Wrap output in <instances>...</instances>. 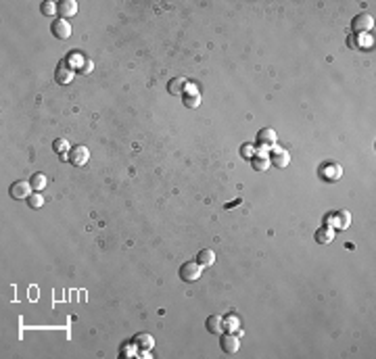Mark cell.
I'll return each instance as SVG.
<instances>
[{"label":"cell","instance_id":"cell-23","mask_svg":"<svg viewBox=\"0 0 376 359\" xmlns=\"http://www.w3.org/2000/svg\"><path fill=\"white\" fill-rule=\"evenodd\" d=\"M54 150H56V153H61V155H65V153H67V150H71L69 148V142H67V140H63V138H59V140H54Z\"/></svg>","mask_w":376,"mask_h":359},{"label":"cell","instance_id":"cell-19","mask_svg":"<svg viewBox=\"0 0 376 359\" xmlns=\"http://www.w3.org/2000/svg\"><path fill=\"white\" fill-rule=\"evenodd\" d=\"M30 184H32V188L36 192H40V190H44L46 188V184H48V180H46V176L44 174H34L32 176V180H30Z\"/></svg>","mask_w":376,"mask_h":359},{"label":"cell","instance_id":"cell-1","mask_svg":"<svg viewBox=\"0 0 376 359\" xmlns=\"http://www.w3.org/2000/svg\"><path fill=\"white\" fill-rule=\"evenodd\" d=\"M318 174H320V178H322V180H326V182H338L341 176H343V167L338 165V163L328 161V163H324L322 167L318 169Z\"/></svg>","mask_w":376,"mask_h":359},{"label":"cell","instance_id":"cell-8","mask_svg":"<svg viewBox=\"0 0 376 359\" xmlns=\"http://www.w3.org/2000/svg\"><path fill=\"white\" fill-rule=\"evenodd\" d=\"M52 36L59 38V40H67V38H71V23L67 21V19H56V21L52 23Z\"/></svg>","mask_w":376,"mask_h":359},{"label":"cell","instance_id":"cell-22","mask_svg":"<svg viewBox=\"0 0 376 359\" xmlns=\"http://www.w3.org/2000/svg\"><path fill=\"white\" fill-rule=\"evenodd\" d=\"M240 155L244 157V159H253L257 155V148H255V144H242V148H240Z\"/></svg>","mask_w":376,"mask_h":359},{"label":"cell","instance_id":"cell-15","mask_svg":"<svg viewBox=\"0 0 376 359\" xmlns=\"http://www.w3.org/2000/svg\"><path fill=\"white\" fill-rule=\"evenodd\" d=\"M196 263H199L201 268H211L213 263H215V253L211 249L199 251V255H196Z\"/></svg>","mask_w":376,"mask_h":359},{"label":"cell","instance_id":"cell-10","mask_svg":"<svg viewBox=\"0 0 376 359\" xmlns=\"http://www.w3.org/2000/svg\"><path fill=\"white\" fill-rule=\"evenodd\" d=\"M220 345H222L224 353L234 355V353H238V349H240V338H238V334H222Z\"/></svg>","mask_w":376,"mask_h":359},{"label":"cell","instance_id":"cell-3","mask_svg":"<svg viewBox=\"0 0 376 359\" xmlns=\"http://www.w3.org/2000/svg\"><path fill=\"white\" fill-rule=\"evenodd\" d=\"M374 27V17L370 13H360L353 21H351V30L353 34H368Z\"/></svg>","mask_w":376,"mask_h":359},{"label":"cell","instance_id":"cell-24","mask_svg":"<svg viewBox=\"0 0 376 359\" xmlns=\"http://www.w3.org/2000/svg\"><path fill=\"white\" fill-rule=\"evenodd\" d=\"M94 69V63L92 61H82V65H80V73H90Z\"/></svg>","mask_w":376,"mask_h":359},{"label":"cell","instance_id":"cell-4","mask_svg":"<svg viewBox=\"0 0 376 359\" xmlns=\"http://www.w3.org/2000/svg\"><path fill=\"white\" fill-rule=\"evenodd\" d=\"M67 159H69V163H71V165H75V167H82V165H86V163H88L90 153H88V148H86V146L78 144V146H71V150H69Z\"/></svg>","mask_w":376,"mask_h":359},{"label":"cell","instance_id":"cell-17","mask_svg":"<svg viewBox=\"0 0 376 359\" xmlns=\"http://www.w3.org/2000/svg\"><path fill=\"white\" fill-rule=\"evenodd\" d=\"M182 102H184V107H188V109H196V107L201 105V96H199V92H184Z\"/></svg>","mask_w":376,"mask_h":359},{"label":"cell","instance_id":"cell-18","mask_svg":"<svg viewBox=\"0 0 376 359\" xmlns=\"http://www.w3.org/2000/svg\"><path fill=\"white\" fill-rule=\"evenodd\" d=\"M332 238H334V230L332 228H320L316 232V242H320V244L332 242Z\"/></svg>","mask_w":376,"mask_h":359},{"label":"cell","instance_id":"cell-20","mask_svg":"<svg viewBox=\"0 0 376 359\" xmlns=\"http://www.w3.org/2000/svg\"><path fill=\"white\" fill-rule=\"evenodd\" d=\"M40 11L46 17H54V15H59V4H54L52 0H44L42 6H40Z\"/></svg>","mask_w":376,"mask_h":359},{"label":"cell","instance_id":"cell-2","mask_svg":"<svg viewBox=\"0 0 376 359\" xmlns=\"http://www.w3.org/2000/svg\"><path fill=\"white\" fill-rule=\"evenodd\" d=\"M201 271H203V268L196 261H186L180 268V280L182 282H196L201 278Z\"/></svg>","mask_w":376,"mask_h":359},{"label":"cell","instance_id":"cell-21","mask_svg":"<svg viewBox=\"0 0 376 359\" xmlns=\"http://www.w3.org/2000/svg\"><path fill=\"white\" fill-rule=\"evenodd\" d=\"M27 205H30L32 209H42L44 207V196L40 192H34V194H30V198H27Z\"/></svg>","mask_w":376,"mask_h":359},{"label":"cell","instance_id":"cell-11","mask_svg":"<svg viewBox=\"0 0 376 359\" xmlns=\"http://www.w3.org/2000/svg\"><path fill=\"white\" fill-rule=\"evenodd\" d=\"M78 13V2L75 0H61L59 2V17L61 19H69Z\"/></svg>","mask_w":376,"mask_h":359},{"label":"cell","instance_id":"cell-7","mask_svg":"<svg viewBox=\"0 0 376 359\" xmlns=\"http://www.w3.org/2000/svg\"><path fill=\"white\" fill-rule=\"evenodd\" d=\"M270 163L274 165V167H278V169H284V167H288V163H290V155H288V150L280 148V146H274V148H272Z\"/></svg>","mask_w":376,"mask_h":359},{"label":"cell","instance_id":"cell-16","mask_svg":"<svg viewBox=\"0 0 376 359\" xmlns=\"http://www.w3.org/2000/svg\"><path fill=\"white\" fill-rule=\"evenodd\" d=\"M251 165H253V169H255V172H266V169H268L272 163H270V157H266L263 153H257L255 157L251 159Z\"/></svg>","mask_w":376,"mask_h":359},{"label":"cell","instance_id":"cell-12","mask_svg":"<svg viewBox=\"0 0 376 359\" xmlns=\"http://www.w3.org/2000/svg\"><path fill=\"white\" fill-rule=\"evenodd\" d=\"M167 92L169 94H184V92H188V80L186 78H174V80H169V84H167Z\"/></svg>","mask_w":376,"mask_h":359},{"label":"cell","instance_id":"cell-13","mask_svg":"<svg viewBox=\"0 0 376 359\" xmlns=\"http://www.w3.org/2000/svg\"><path fill=\"white\" fill-rule=\"evenodd\" d=\"M207 330H209L211 334H224V317L222 315H209L207 317V322H205Z\"/></svg>","mask_w":376,"mask_h":359},{"label":"cell","instance_id":"cell-5","mask_svg":"<svg viewBox=\"0 0 376 359\" xmlns=\"http://www.w3.org/2000/svg\"><path fill=\"white\" fill-rule=\"evenodd\" d=\"M73 78H75L73 67H71V65H67V61H61L59 67H56V71H54V80L59 82L61 86H67V84L73 82Z\"/></svg>","mask_w":376,"mask_h":359},{"label":"cell","instance_id":"cell-9","mask_svg":"<svg viewBox=\"0 0 376 359\" xmlns=\"http://www.w3.org/2000/svg\"><path fill=\"white\" fill-rule=\"evenodd\" d=\"M276 130H272V128H263L259 130V134H257V146L261 148H272V146H276Z\"/></svg>","mask_w":376,"mask_h":359},{"label":"cell","instance_id":"cell-6","mask_svg":"<svg viewBox=\"0 0 376 359\" xmlns=\"http://www.w3.org/2000/svg\"><path fill=\"white\" fill-rule=\"evenodd\" d=\"M32 190V184L30 182H23V180H17V182L11 184V188H8V194H11L13 198H17V201H21V198H30V192Z\"/></svg>","mask_w":376,"mask_h":359},{"label":"cell","instance_id":"cell-14","mask_svg":"<svg viewBox=\"0 0 376 359\" xmlns=\"http://www.w3.org/2000/svg\"><path fill=\"white\" fill-rule=\"evenodd\" d=\"M134 345L136 349H140V351H150V349L155 347V338L150 336V334H136L134 336Z\"/></svg>","mask_w":376,"mask_h":359}]
</instances>
